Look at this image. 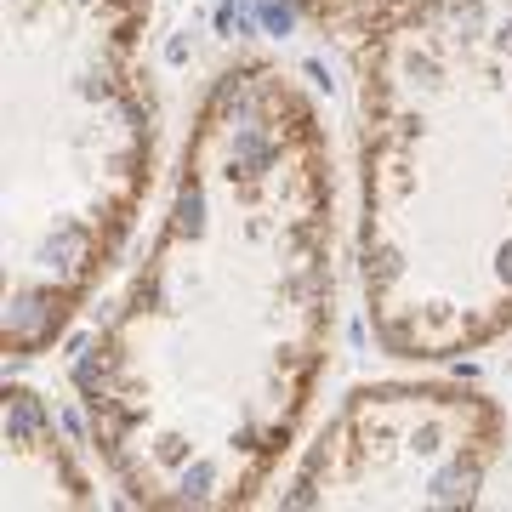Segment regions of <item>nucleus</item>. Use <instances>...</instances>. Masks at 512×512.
<instances>
[{
    "mask_svg": "<svg viewBox=\"0 0 512 512\" xmlns=\"http://www.w3.org/2000/svg\"><path fill=\"white\" fill-rule=\"evenodd\" d=\"M0 501L18 507H97L92 478L80 473L74 450L63 444L52 410L35 387H6V490Z\"/></svg>",
    "mask_w": 512,
    "mask_h": 512,
    "instance_id": "39448f33",
    "label": "nucleus"
},
{
    "mask_svg": "<svg viewBox=\"0 0 512 512\" xmlns=\"http://www.w3.org/2000/svg\"><path fill=\"white\" fill-rule=\"evenodd\" d=\"M359 291L404 365L512 330V0H376L359 35Z\"/></svg>",
    "mask_w": 512,
    "mask_h": 512,
    "instance_id": "f03ea898",
    "label": "nucleus"
},
{
    "mask_svg": "<svg viewBox=\"0 0 512 512\" xmlns=\"http://www.w3.org/2000/svg\"><path fill=\"white\" fill-rule=\"evenodd\" d=\"M507 450V416L490 393L444 376L365 382L325 416L285 478V507H473L495 456Z\"/></svg>",
    "mask_w": 512,
    "mask_h": 512,
    "instance_id": "20e7f679",
    "label": "nucleus"
},
{
    "mask_svg": "<svg viewBox=\"0 0 512 512\" xmlns=\"http://www.w3.org/2000/svg\"><path fill=\"white\" fill-rule=\"evenodd\" d=\"M291 6L313 23V29H325V35H336V40H359L376 0H291Z\"/></svg>",
    "mask_w": 512,
    "mask_h": 512,
    "instance_id": "423d86ee",
    "label": "nucleus"
},
{
    "mask_svg": "<svg viewBox=\"0 0 512 512\" xmlns=\"http://www.w3.org/2000/svg\"><path fill=\"white\" fill-rule=\"evenodd\" d=\"M154 0H6V308L12 359L46 353L126 251L154 188L143 35Z\"/></svg>",
    "mask_w": 512,
    "mask_h": 512,
    "instance_id": "7ed1b4c3",
    "label": "nucleus"
},
{
    "mask_svg": "<svg viewBox=\"0 0 512 512\" xmlns=\"http://www.w3.org/2000/svg\"><path fill=\"white\" fill-rule=\"evenodd\" d=\"M336 336V165L313 97L268 57L205 86L160 228L74 359L126 507H251L296 450Z\"/></svg>",
    "mask_w": 512,
    "mask_h": 512,
    "instance_id": "f257e3e1",
    "label": "nucleus"
}]
</instances>
